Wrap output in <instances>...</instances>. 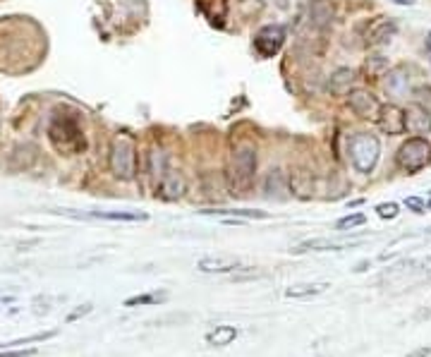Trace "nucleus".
<instances>
[{"label": "nucleus", "mask_w": 431, "mask_h": 357, "mask_svg": "<svg viewBox=\"0 0 431 357\" xmlns=\"http://www.w3.org/2000/svg\"><path fill=\"white\" fill-rule=\"evenodd\" d=\"M58 331H43V334H34L27 336V338H17V340H10V343H0V350H10V348H17V345H29V343H43L48 338H55Z\"/></svg>", "instance_id": "5701e85b"}, {"label": "nucleus", "mask_w": 431, "mask_h": 357, "mask_svg": "<svg viewBox=\"0 0 431 357\" xmlns=\"http://www.w3.org/2000/svg\"><path fill=\"white\" fill-rule=\"evenodd\" d=\"M254 178H257V149L252 144H240L228 163V185L233 194H247Z\"/></svg>", "instance_id": "f03ea898"}, {"label": "nucleus", "mask_w": 431, "mask_h": 357, "mask_svg": "<svg viewBox=\"0 0 431 357\" xmlns=\"http://www.w3.org/2000/svg\"><path fill=\"white\" fill-rule=\"evenodd\" d=\"M431 161V144L424 137H410L403 147L395 154V163L400 170H405L408 175L419 173L422 168H427Z\"/></svg>", "instance_id": "39448f33"}, {"label": "nucleus", "mask_w": 431, "mask_h": 357, "mask_svg": "<svg viewBox=\"0 0 431 357\" xmlns=\"http://www.w3.org/2000/svg\"><path fill=\"white\" fill-rule=\"evenodd\" d=\"M333 14H335V10L330 0H312V3H309V24H312L314 29H319V32L330 27Z\"/></svg>", "instance_id": "4468645a"}, {"label": "nucleus", "mask_w": 431, "mask_h": 357, "mask_svg": "<svg viewBox=\"0 0 431 357\" xmlns=\"http://www.w3.org/2000/svg\"><path fill=\"white\" fill-rule=\"evenodd\" d=\"M168 300L165 293H144V295H134V298L125 300V307H144V305H161Z\"/></svg>", "instance_id": "b1692460"}, {"label": "nucleus", "mask_w": 431, "mask_h": 357, "mask_svg": "<svg viewBox=\"0 0 431 357\" xmlns=\"http://www.w3.org/2000/svg\"><path fill=\"white\" fill-rule=\"evenodd\" d=\"M386 70H388V58H383V55H369L367 63H364V72L369 77H381Z\"/></svg>", "instance_id": "393cba45"}, {"label": "nucleus", "mask_w": 431, "mask_h": 357, "mask_svg": "<svg viewBox=\"0 0 431 357\" xmlns=\"http://www.w3.org/2000/svg\"><path fill=\"white\" fill-rule=\"evenodd\" d=\"M379 127L386 134H403L405 132V108L395 103H386L379 108Z\"/></svg>", "instance_id": "9b49d317"}, {"label": "nucleus", "mask_w": 431, "mask_h": 357, "mask_svg": "<svg viewBox=\"0 0 431 357\" xmlns=\"http://www.w3.org/2000/svg\"><path fill=\"white\" fill-rule=\"evenodd\" d=\"M381 156V144L374 134L369 132H359L350 139V161L357 168V173L369 175L379 163Z\"/></svg>", "instance_id": "20e7f679"}, {"label": "nucleus", "mask_w": 431, "mask_h": 357, "mask_svg": "<svg viewBox=\"0 0 431 357\" xmlns=\"http://www.w3.org/2000/svg\"><path fill=\"white\" fill-rule=\"evenodd\" d=\"M264 197L273 202H285L290 197V178L283 168H271L264 178Z\"/></svg>", "instance_id": "6e6552de"}, {"label": "nucleus", "mask_w": 431, "mask_h": 357, "mask_svg": "<svg viewBox=\"0 0 431 357\" xmlns=\"http://www.w3.org/2000/svg\"><path fill=\"white\" fill-rule=\"evenodd\" d=\"M355 79H357V74H355V70L350 68H338L333 74L328 77V92L333 94V96H345V94L353 92V84Z\"/></svg>", "instance_id": "2eb2a0df"}, {"label": "nucleus", "mask_w": 431, "mask_h": 357, "mask_svg": "<svg viewBox=\"0 0 431 357\" xmlns=\"http://www.w3.org/2000/svg\"><path fill=\"white\" fill-rule=\"evenodd\" d=\"M89 312H92V305H82V307H77L74 312H70L67 314V321L72 324V321H77V319H82V316H87Z\"/></svg>", "instance_id": "c85d7f7f"}, {"label": "nucleus", "mask_w": 431, "mask_h": 357, "mask_svg": "<svg viewBox=\"0 0 431 357\" xmlns=\"http://www.w3.org/2000/svg\"><path fill=\"white\" fill-rule=\"evenodd\" d=\"M395 34H398V22H395V19H383V22H379L377 27L372 29V34H369V46H374V48L383 46Z\"/></svg>", "instance_id": "a211bd4d"}, {"label": "nucleus", "mask_w": 431, "mask_h": 357, "mask_svg": "<svg viewBox=\"0 0 431 357\" xmlns=\"http://www.w3.org/2000/svg\"><path fill=\"white\" fill-rule=\"evenodd\" d=\"M36 355V350H0V357H34Z\"/></svg>", "instance_id": "c756f323"}, {"label": "nucleus", "mask_w": 431, "mask_h": 357, "mask_svg": "<svg viewBox=\"0 0 431 357\" xmlns=\"http://www.w3.org/2000/svg\"><path fill=\"white\" fill-rule=\"evenodd\" d=\"M386 89H388L393 96H403V94H408L410 70L405 68V65H398V68L388 70V74H386Z\"/></svg>", "instance_id": "dca6fc26"}, {"label": "nucleus", "mask_w": 431, "mask_h": 357, "mask_svg": "<svg viewBox=\"0 0 431 357\" xmlns=\"http://www.w3.org/2000/svg\"><path fill=\"white\" fill-rule=\"evenodd\" d=\"M367 223V216L364 214H350L345 216V218H340L338 223H335V228L338 230H353V228H359V225Z\"/></svg>", "instance_id": "a878e982"}, {"label": "nucleus", "mask_w": 431, "mask_h": 357, "mask_svg": "<svg viewBox=\"0 0 431 357\" xmlns=\"http://www.w3.org/2000/svg\"><path fill=\"white\" fill-rule=\"evenodd\" d=\"M427 48L431 51V32H429V37H427Z\"/></svg>", "instance_id": "72a5a7b5"}, {"label": "nucleus", "mask_w": 431, "mask_h": 357, "mask_svg": "<svg viewBox=\"0 0 431 357\" xmlns=\"http://www.w3.org/2000/svg\"><path fill=\"white\" fill-rule=\"evenodd\" d=\"M147 170H149V178H151L154 187H158L165 175V170H168V159H165V152L158 147H154L151 152L147 156Z\"/></svg>", "instance_id": "f3484780"}, {"label": "nucleus", "mask_w": 431, "mask_h": 357, "mask_svg": "<svg viewBox=\"0 0 431 357\" xmlns=\"http://www.w3.org/2000/svg\"><path fill=\"white\" fill-rule=\"evenodd\" d=\"M285 43V27L280 24H266L254 37V48L262 58H273Z\"/></svg>", "instance_id": "423d86ee"}, {"label": "nucleus", "mask_w": 431, "mask_h": 357, "mask_svg": "<svg viewBox=\"0 0 431 357\" xmlns=\"http://www.w3.org/2000/svg\"><path fill=\"white\" fill-rule=\"evenodd\" d=\"M357 240H330V238H312L299 243L293 252H343V249L357 247Z\"/></svg>", "instance_id": "9d476101"}, {"label": "nucleus", "mask_w": 431, "mask_h": 357, "mask_svg": "<svg viewBox=\"0 0 431 357\" xmlns=\"http://www.w3.org/2000/svg\"><path fill=\"white\" fill-rule=\"evenodd\" d=\"M326 288H328V283H299V285H290V288L285 290V298H293V300L314 298V295H322Z\"/></svg>", "instance_id": "4be33fe9"}, {"label": "nucleus", "mask_w": 431, "mask_h": 357, "mask_svg": "<svg viewBox=\"0 0 431 357\" xmlns=\"http://www.w3.org/2000/svg\"><path fill=\"white\" fill-rule=\"evenodd\" d=\"M48 139L55 152L63 156H77L87 149V137H84L82 123L74 110H55L48 123Z\"/></svg>", "instance_id": "f257e3e1"}, {"label": "nucleus", "mask_w": 431, "mask_h": 357, "mask_svg": "<svg viewBox=\"0 0 431 357\" xmlns=\"http://www.w3.org/2000/svg\"><path fill=\"white\" fill-rule=\"evenodd\" d=\"M240 336V331L235 329V326H230V324H220V326H216V329H211L207 334V343L209 345H213V348H225V345H230L235 338Z\"/></svg>", "instance_id": "aec40b11"}, {"label": "nucleus", "mask_w": 431, "mask_h": 357, "mask_svg": "<svg viewBox=\"0 0 431 357\" xmlns=\"http://www.w3.org/2000/svg\"><path fill=\"white\" fill-rule=\"evenodd\" d=\"M405 132L410 134H429L431 132V113L422 103H410L405 108Z\"/></svg>", "instance_id": "1a4fd4ad"}, {"label": "nucleus", "mask_w": 431, "mask_h": 357, "mask_svg": "<svg viewBox=\"0 0 431 357\" xmlns=\"http://www.w3.org/2000/svg\"><path fill=\"white\" fill-rule=\"evenodd\" d=\"M405 206H408L410 211H414V214H424V211H427V202H422L419 197H408L405 199Z\"/></svg>", "instance_id": "cd10ccee"}, {"label": "nucleus", "mask_w": 431, "mask_h": 357, "mask_svg": "<svg viewBox=\"0 0 431 357\" xmlns=\"http://www.w3.org/2000/svg\"><path fill=\"white\" fill-rule=\"evenodd\" d=\"M202 216H220V218H269V211L254 209H202Z\"/></svg>", "instance_id": "6ab92c4d"}, {"label": "nucleus", "mask_w": 431, "mask_h": 357, "mask_svg": "<svg viewBox=\"0 0 431 357\" xmlns=\"http://www.w3.org/2000/svg\"><path fill=\"white\" fill-rule=\"evenodd\" d=\"M89 218L127 221V223H137V221H149V214H142V211H92Z\"/></svg>", "instance_id": "412c9836"}, {"label": "nucleus", "mask_w": 431, "mask_h": 357, "mask_svg": "<svg viewBox=\"0 0 431 357\" xmlns=\"http://www.w3.org/2000/svg\"><path fill=\"white\" fill-rule=\"evenodd\" d=\"M158 197L163 199V202H178V199L185 197V192H187V180H185V175L180 173V170L175 168H168L161 180V185H158Z\"/></svg>", "instance_id": "0eeeda50"}, {"label": "nucleus", "mask_w": 431, "mask_h": 357, "mask_svg": "<svg viewBox=\"0 0 431 357\" xmlns=\"http://www.w3.org/2000/svg\"><path fill=\"white\" fill-rule=\"evenodd\" d=\"M377 214H379V218H395V216L400 214L398 211V204L395 202H386V204H379L377 206Z\"/></svg>", "instance_id": "bb28decb"}, {"label": "nucleus", "mask_w": 431, "mask_h": 357, "mask_svg": "<svg viewBox=\"0 0 431 357\" xmlns=\"http://www.w3.org/2000/svg\"><path fill=\"white\" fill-rule=\"evenodd\" d=\"M14 295H0V305H12Z\"/></svg>", "instance_id": "2f4dec72"}, {"label": "nucleus", "mask_w": 431, "mask_h": 357, "mask_svg": "<svg viewBox=\"0 0 431 357\" xmlns=\"http://www.w3.org/2000/svg\"><path fill=\"white\" fill-rule=\"evenodd\" d=\"M108 168L113 178L129 183L137 178V144L127 134H115L108 152Z\"/></svg>", "instance_id": "7ed1b4c3"}, {"label": "nucleus", "mask_w": 431, "mask_h": 357, "mask_svg": "<svg viewBox=\"0 0 431 357\" xmlns=\"http://www.w3.org/2000/svg\"><path fill=\"white\" fill-rule=\"evenodd\" d=\"M348 101L350 108L355 110V115H359V118H374V115H379L381 105L377 101V96L372 92H367V89H353L348 94Z\"/></svg>", "instance_id": "f8f14e48"}, {"label": "nucleus", "mask_w": 431, "mask_h": 357, "mask_svg": "<svg viewBox=\"0 0 431 357\" xmlns=\"http://www.w3.org/2000/svg\"><path fill=\"white\" fill-rule=\"evenodd\" d=\"M427 209L431 211V199H429V202H427Z\"/></svg>", "instance_id": "f704fd0d"}, {"label": "nucleus", "mask_w": 431, "mask_h": 357, "mask_svg": "<svg viewBox=\"0 0 431 357\" xmlns=\"http://www.w3.org/2000/svg\"><path fill=\"white\" fill-rule=\"evenodd\" d=\"M431 355V348L427 345V348H417V350H412L410 355H405V357H429Z\"/></svg>", "instance_id": "7c9ffc66"}, {"label": "nucleus", "mask_w": 431, "mask_h": 357, "mask_svg": "<svg viewBox=\"0 0 431 357\" xmlns=\"http://www.w3.org/2000/svg\"><path fill=\"white\" fill-rule=\"evenodd\" d=\"M197 269L202 274H235V271L247 269V266L235 256H204L197 261Z\"/></svg>", "instance_id": "ddd939ff"}, {"label": "nucleus", "mask_w": 431, "mask_h": 357, "mask_svg": "<svg viewBox=\"0 0 431 357\" xmlns=\"http://www.w3.org/2000/svg\"><path fill=\"white\" fill-rule=\"evenodd\" d=\"M393 3H398V5H414L417 0H393Z\"/></svg>", "instance_id": "473e14b6"}]
</instances>
